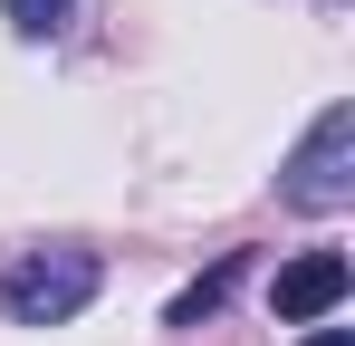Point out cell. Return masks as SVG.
Wrapping results in <instances>:
<instances>
[{"label": "cell", "mask_w": 355, "mask_h": 346, "mask_svg": "<svg viewBox=\"0 0 355 346\" xmlns=\"http://www.w3.org/2000/svg\"><path fill=\"white\" fill-rule=\"evenodd\" d=\"M96 250H29L0 270V318L10 327H67L87 298H96Z\"/></svg>", "instance_id": "6da1fadb"}, {"label": "cell", "mask_w": 355, "mask_h": 346, "mask_svg": "<svg viewBox=\"0 0 355 346\" xmlns=\"http://www.w3.org/2000/svg\"><path fill=\"white\" fill-rule=\"evenodd\" d=\"M0 10H10V29H19V39H49L77 0H0Z\"/></svg>", "instance_id": "5b68a950"}, {"label": "cell", "mask_w": 355, "mask_h": 346, "mask_svg": "<svg viewBox=\"0 0 355 346\" xmlns=\"http://www.w3.org/2000/svg\"><path fill=\"white\" fill-rule=\"evenodd\" d=\"M346 288H355L346 250H307V260H288V270H279L269 308H279V327H317V318H336V308H346Z\"/></svg>", "instance_id": "3957f363"}, {"label": "cell", "mask_w": 355, "mask_h": 346, "mask_svg": "<svg viewBox=\"0 0 355 346\" xmlns=\"http://www.w3.org/2000/svg\"><path fill=\"white\" fill-rule=\"evenodd\" d=\"M279 192H288L297 212H346L355 202V106L346 97L307 125V145H297L288 173H279Z\"/></svg>", "instance_id": "7a4b0ae2"}, {"label": "cell", "mask_w": 355, "mask_h": 346, "mask_svg": "<svg viewBox=\"0 0 355 346\" xmlns=\"http://www.w3.org/2000/svg\"><path fill=\"white\" fill-rule=\"evenodd\" d=\"M307 346H355V337H346V327H317V337H307Z\"/></svg>", "instance_id": "8992f818"}, {"label": "cell", "mask_w": 355, "mask_h": 346, "mask_svg": "<svg viewBox=\"0 0 355 346\" xmlns=\"http://www.w3.org/2000/svg\"><path fill=\"white\" fill-rule=\"evenodd\" d=\"M240 270H250V250H221V260H211V270H202V279L173 298V327H202V318H211V308L240 288Z\"/></svg>", "instance_id": "277c9868"}]
</instances>
